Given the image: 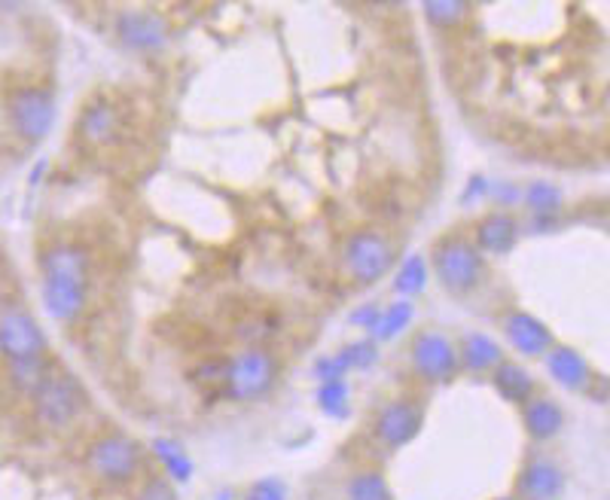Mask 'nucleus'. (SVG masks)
Returning <instances> with one entry per match:
<instances>
[{
    "mask_svg": "<svg viewBox=\"0 0 610 500\" xmlns=\"http://www.w3.org/2000/svg\"><path fill=\"white\" fill-rule=\"evenodd\" d=\"M501 330H504L507 342L525 357H540L556 342L549 327L543 321H537L534 315H528V311H507L501 321Z\"/></svg>",
    "mask_w": 610,
    "mask_h": 500,
    "instance_id": "obj_13",
    "label": "nucleus"
},
{
    "mask_svg": "<svg viewBox=\"0 0 610 500\" xmlns=\"http://www.w3.org/2000/svg\"><path fill=\"white\" fill-rule=\"evenodd\" d=\"M458 363L467 372H495L504 363V348L485 333H467L458 345Z\"/></svg>",
    "mask_w": 610,
    "mask_h": 500,
    "instance_id": "obj_17",
    "label": "nucleus"
},
{
    "mask_svg": "<svg viewBox=\"0 0 610 500\" xmlns=\"http://www.w3.org/2000/svg\"><path fill=\"white\" fill-rule=\"evenodd\" d=\"M421 427H424L421 403L412 400V397H394L379 409V415L373 421V436H376V443L397 452V449H403V446H409L415 440V436L421 433Z\"/></svg>",
    "mask_w": 610,
    "mask_h": 500,
    "instance_id": "obj_9",
    "label": "nucleus"
},
{
    "mask_svg": "<svg viewBox=\"0 0 610 500\" xmlns=\"http://www.w3.org/2000/svg\"><path fill=\"white\" fill-rule=\"evenodd\" d=\"M522 427L528 433V440L534 443H549L556 440L565 427V412L556 400L549 397H531L522 406Z\"/></svg>",
    "mask_w": 610,
    "mask_h": 500,
    "instance_id": "obj_15",
    "label": "nucleus"
},
{
    "mask_svg": "<svg viewBox=\"0 0 610 500\" xmlns=\"http://www.w3.org/2000/svg\"><path fill=\"white\" fill-rule=\"evenodd\" d=\"M424 19L434 28H455L470 13V4H424Z\"/></svg>",
    "mask_w": 610,
    "mask_h": 500,
    "instance_id": "obj_26",
    "label": "nucleus"
},
{
    "mask_svg": "<svg viewBox=\"0 0 610 500\" xmlns=\"http://www.w3.org/2000/svg\"><path fill=\"white\" fill-rule=\"evenodd\" d=\"M34 403V415L43 427L49 430H65L71 427L86 406V397L80 391V385L65 372H52L49 379L31 394Z\"/></svg>",
    "mask_w": 610,
    "mask_h": 500,
    "instance_id": "obj_6",
    "label": "nucleus"
},
{
    "mask_svg": "<svg viewBox=\"0 0 610 500\" xmlns=\"http://www.w3.org/2000/svg\"><path fill=\"white\" fill-rule=\"evenodd\" d=\"M278 385V360L272 351L254 345V348H241L238 354L229 357L223 369V388L226 397L235 403H254L263 400L275 391Z\"/></svg>",
    "mask_w": 610,
    "mask_h": 500,
    "instance_id": "obj_3",
    "label": "nucleus"
},
{
    "mask_svg": "<svg viewBox=\"0 0 610 500\" xmlns=\"http://www.w3.org/2000/svg\"><path fill=\"white\" fill-rule=\"evenodd\" d=\"M519 241V223L513 214H504V211H495V214H485L476 229H473V244L479 247V254H507L513 250Z\"/></svg>",
    "mask_w": 610,
    "mask_h": 500,
    "instance_id": "obj_14",
    "label": "nucleus"
},
{
    "mask_svg": "<svg viewBox=\"0 0 610 500\" xmlns=\"http://www.w3.org/2000/svg\"><path fill=\"white\" fill-rule=\"evenodd\" d=\"M394 244L379 229H357L342 250V263L357 284H376L394 269Z\"/></svg>",
    "mask_w": 610,
    "mask_h": 500,
    "instance_id": "obj_5",
    "label": "nucleus"
},
{
    "mask_svg": "<svg viewBox=\"0 0 610 500\" xmlns=\"http://www.w3.org/2000/svg\"><path fill=\"white\" fill-rule=\"evenodd\" d=\"M492 500H519L516 494H504V497H492Z\"/></svg>",
    "mask_w": 610,
    "mask_h": 500,
    "instance_id": "obj_31",
    "label": "nucleus"
},
{
    "mask_svg": "<svg viewBox=\"0 0 610 500\" xmlns=\"http://www.w3.org/2000/svg\"><path fill=\"white\" fill-rule=\"evenodd\" d=\"M241 500H287V485L281 479H257L248 485V491L241 494Z\"/></svg>",
    "mask_w": 610,
    "mask_h": 500,
    "instance_id": "obj_29",
    "label": "nucleus"
},
{
    "mask_svg": "<svg viewBox=\"0 0 610 500\" xmlns=\"http://www.w3.org/2000/svg\"><path fill=\"white\" fill-rule=\"evenodd\" d=\"M52 375V366L46 357H34V360H16L10 363V379L19 391L25 394H34L46 379Z\"/></svg>",
    "mask_w": 610,
    "mask_h": 500,
    "instance_id": "obj_24",
    "label": "nucleus"
},
{
    "mask_svg": "<svg viewBox=\"0 0 610 500\" xmlns=\"http://www.w3.org/2000/svg\"><path fill=\"white\" fill-rule=\"evenodd\" d=\"M379 305H366V308H357L354 311V318H351V324H360V327H366V330H373L376 327V321H379Z\"/></svg>",
    "mask_w": 610,
    "mask_h": 500,
    "instance_id": "obj_30",
    "label": "nucleus"
},
{
    "mask_svg": "<svg viewBox=\"0 0 610 500\" xmlns=\"http://www.w3.org/2000/svg\"><path fill=\"white\" fill-rule=\"evenodd\" d=\"M525 205L534 211V214H556L559 205H562V193L556 190V186L549 183H531L525 190Z\"/></svg>",
    "mask_w": 610,
    "mask_h": 500,
    "instance_id": "obj_25",
    "label": "nucleus"
},
{
    "mask_svg": "<svg viewBox=\"0 0 610 500\" xmlns=\"http://www.w3.org/2000/svg\"><path fill=\"white\" fill-rule=\"evenodd\" d=\"M7 116H10L13 132L22 141L37 144L52 132V125H55V98L49 89H40V86L16 89L7 101Z\"/></svg>",
    "mask_w": 610,
    "mask_h": 500,
    "instance_id": "obj_7",
    "label": "nucleus"
},
{
    "mask_svg": "<svg viewBox=\"0 0 610 500\" xmlns=\"http://www.w3.org/2000/svg\"><path fill=\"white\" fill-rule=\"evenodd\" d=\"M153 455L162 461V470L165 476L174 482V485H183V482H190L193 476V461L187 458V452H183L174 440H168V436H159V440H153Z\"/></svg>",
    "mask_w": 610,
    "mask_h": 500,
    "instance_id": "obj_21",
    "label": "nucleus"
},
{
    "mask_svg": "<svg viewBox=\"0 0 610 500\" xmlns=\"http://www.w3.org/2000/svg\"><path fill=\"white\" fill-rule=\"evenodd\" d=\"M318 406H321L327 415H345V409H348V385H345V379L321 382V388H318Z\"/></svg>",
    "mask_w": 610,
    "mask_h": 500,
    "instance_id": "obj_27",
    "label": "nucleus"
},
{
    "mask_svg": "<svg viewBox=\"0 0 610 500\" xmlns=\"http://www.w3.org/2000/svg\"><path fill=\"white\" fill-rule=\"evenodd\" d=\"M345 497L348 500H397L394 488L388 485L385 473L379 470H357L345 482Z\"/></svg>",
    "mask_w": 610,
    "mask_h": 500,
    "instance_id": "obj_20",
    "label": "nucleus"
},
{
    "mask_svg": "<svg viewBox=\"0 0 610 500\" xmlns=\"http://www.w3.org/2000/svg\"><path fill=\"white\" fill-rule=\"evenodd\" d=\"M427 278H431V266H427L424 257L412 254L406 257L400 266H397V275H394V290L409 299V296H418L424 287H427Z\"/></svg>",
    "mask_w": 610,
    "mask_h": 500,
    "instance_id": "obj_23",
    "label": "nucleus"
},
{
    "mask_svg": "<svg viewBox=\"0 0 610 500\" xmlns=\"http://www.w3.org/2000/svg\"><path fill=\"white\" fill-rule=\"evenodd\" d=\"M568 485L562 464L549 455H531L516 473V497L519 500H559Z\"/></svg>",
    "mask_w": 610,
    "mask_h": 500,
    "instance_id": "obj_12",
    "label": "nucleus"
},
{
    "mask_svg": "<svg viewBox=\"0 0 610 500\" xmlns=\"http://www.w3.org/2000/svg\"><path fill=\"white\" fill-rule=\"evenodd\" d=\"M492 388L498 391L501 400L507 403H528L534 397V375L513 360H504L495 372H492Z\"/></svg>",
    "mask_w": 610,
    "mask_h": 500,
    "instance_id": "obj_18",
    "label": "nucleus"
},
{
    "mask_svg": "<svg viewBox=\"0 0 610 500\" xmlns=\"http://www.w3.org/2000/svg\"><path fill=\"white\" fill-rule=\"evenodd\" d=\"M412 324V302L409 299H397L391 302L388 308L379 311V321L376 327L370 330L373 333V342H394L397 336H403V330Z\"/></svg>",
    "mask_w": 610,
    "mask_h": 500,
    "instance_id": "obj_22",
    "label": "nucleus"
},
{
    "mask_svg": "<svg viewBox=\"0 0 610 500\" xmlns=\"http://www.w3.org/2000/svg\"><path fill=\"white\" fill-rule=\"evenodd\" d=\"M116 129H119V113L110 101H92L86 110H83V119H80V132L86 141L92 144H107L116 138Z\"/></svg>",
    "mask_w": 610,
    "mask_h": 500,
    "instance_id": "obj_19",
    "label": "nucleus"
},
{
    "mask_svg": "<svg viewBox=\"0 0 610 500\" xmlns=\"http://www.w3.org/2000/svg\"><path fill=\"white\" fill-rule=\"evenodd\" d=\"M546 369L568 391H586V385L592 382V369L586 357L568 345H553L546 351Z\"/></svg>",
    "mask_w": 610,
    "mask_h": 500,
    "instance_id": "obj_16",
    "label": "nucleus"
},
{
    "mask_svg": "<svg viewBox=\"0 0 610 500\" xmlns=\"http://www.w3.org/2000/svg\"><path fill=\"white\" fill-rule=\"evenodd\" d=\"M0 357L7 363L46 357V333L25 308L0 311Z\"/></svg>",
    "mask_w": 610,
    "mask_h": 500,
    "instance_id": "obj_10",
    "label": "nucleus"
},
{
    "mask_svg": "<svg viewBox=\"0 0 610 500\" xmlns=\"http://www.w3.org/2000/svg\"><path fill=\"white\" fill-rule=\"evenodd\" d=\"M147 452L129 433H104L89 446L86 467L104 485H129L141 476Z\"/></svg>",
    "mask_w": 610,
    "mask_h": 500,
    "instance_id": "obj_4",
    "label": "nucleus"
},
{
    "mask_svg": "<svg viewBox=\"0 0 610 500\" xmlns=\"http://www.w3.org/2000/svg\"><path fill=\"white\" fill-rule=\"evenodd\" d=\"M135 500H177V488H174V482L165 473L162 476H147L138 485Z\"/></svg>",
    "mask_w": 610,
    "mask_h": 500,
    "instance_id": "obj_28",
    "label": "nucleus"
},
{
    "mask_svg": "<svg viewBox=\"0 0 610 500\" xmlns=\"http://www.w3.org/2000/svg\"><path fill=\"white\" fill-rule=\"evenodd\" d=\"M40 299L55 321H77L89 299V254L77 244H52L40 254Z\"/></svg>",
    "mask_w": 610,
    "mask_h": 500,
    "instance_id": "obj_1",
    "label": "nucleus"
},
{
    "mask_svg": "<svg viewBox=\"0 0 610 500\" xmlns=\"http://www.w3.org/2000/svg\"><path fill=\"white\" fill-rule=\"evenodd\" d=\"M113 37L135 55H156L171 43V25L147 10H126L113 19Z\"/></svg>",
    "mask_w": 610,
    "mask_h": 500,
    "instance_id": "obj_8",
    "label": "nucleus"
},
{
    "mask_svg": "<svg viewBox=\"0 0 610 500\" xmlns=\"http://www.w3.org/2000/svg\"><path fill=\"white\" fill-rule=\"evenodd\" d=\"M409 363L418 379L424 382H449L452 375L461 369L458 363V348L452 345L449 336L443 333H418L409 345Z\"/></svg>",
    "mask_w": 610,
    "mask_h": 500,
    "instance_id": "obj_11",
    "label": "nucleus"
},
{
    "mask_svg": "<svg viewBox=\"0 0 610 500\" xmlns=\"http://www.w3.org/2000/svg\"><path fill=\"white\" fill-rule=\"evenodd\" d=\"M431 272L449 296H467L482 287L488 266H485V257L479 254V247L470 238L452 235V238H443L434 244Z\"/></svg>",
    "mask_w": 610,
    "mask_h": 500,
    "instance_id": "obj_2",
    "label": "nucleus"
}]
</instances>
